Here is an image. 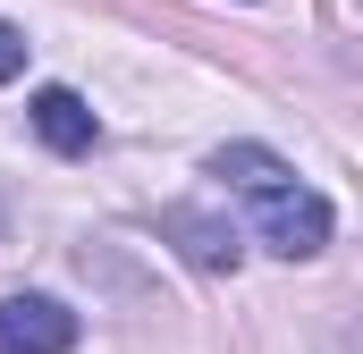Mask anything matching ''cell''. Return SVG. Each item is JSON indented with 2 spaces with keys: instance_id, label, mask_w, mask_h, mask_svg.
<instances>
[{
  "instance_id": "4",
  "label": "cell",
  "mask_w": 363,
  "mask_h": 354,
  "mask_svg": "<svg viewBox=\"0 0 363 354\" xmlns=\"http://www.w3.org/2000/svg\"><path fill=\"white\" fill-rule=\"evenodd\" d=\"M161 228L178 236V253H186L194 270H237V228H228V219H211V211L178 202V211H161Z\"/></svg>"
},
{
  "instance_id": "3",
  "label": "cell",
  "mask_w": 363,
  "mask_h": 354,
  "mask_svg": "<svg viewBox=\"0 0 363 354\" xmlns=\"http://www.w3.org/2000/svg\"><path fill=\"white\" fill-rule=\"evenodd\" d=\"M26 118H34V135H43L51 152H93V135H101V127H93V110H85L68 85H43L34 101H26Z\"/></svg>"
},
{
  "instance_id": "1",
  "label": "cell",
  "mask_w": 363,
  "mask_h": 354,
  "mask_svg": "<svg viewBox=\"0 0 363 354\" xmlns=\"http://www.w3.org/2000/svg\"><path fill=\"white\" fill-rule=\"evenodd\" d=\"M211 177L254 202V236L271 245L279 262H313L330 245V202L313 185H296V169L279 152H262V144H220L211 152Z\"/></svg>"
},
{
  "instance_id": "5",
  "label": "cell",
  "mask_w": 363,
  "mask_h": 354,
  "mask_svg": "<svg viewBox=\"0 0 363 354\" xmlns=\"http://www.w3.org/2000/svg\"><path fill=\"white\" fill-rule=\"evenodd\" d=\"M17 68H26V34H17V25H0V85H9Z\"/></svg>"
},
{
  "instance_id": "2",
  "label": "cell",
  "mask_w": 363,
  "mask_h": 354,
  "mask_svg": "<svg viewBox=\"0 0 363 354\" xmlns=\"http://www.w3.org/2000/svg\"><path fill=\"white\" fill-rule=\"evenodd\" d=\"M77 312L60 295H0V354H68Z\"/></svg>"
}]
</instances>
